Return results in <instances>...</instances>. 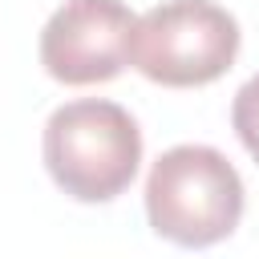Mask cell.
Returning a JSON list of instances; mask_svg holds the SVG:
<instances>
[{"label":"cell","instance_id":"cell-5","mask_svg":"<svg viewBox=\"0 0 259 259\" xmlns=\"http://www.w3.org/2000/svg\"><path fill=\"white\" fill-rule=\"evenodd\" d=\"M231 125H235L239 142L247 146V154L259 162V73L239 85V93L231 101Z\"/></svg>","mask_w":259,"mask_h":259},{"label":"cell","instance_id":"cell-3","mask_svg":"<svg viewBox=\"0 0 259 259\" xmlns=\"http://www.w3.org/2000/svg\"><path fill=\"white\" fill-rule=\"evenodd\" d=\"M239 20L214 0H166L138 16L130 65L166 89L219 81L239 57Z\"/></svg>","mask_w":259,"mask_h":259},{"label":"cell","instance_id":"cell-4","mask_svg":"<svg viewBox=\"0 0 259 259\" xmlns=\"http://www.w3.org/2000/svg\"><path fill=\"white\" fill-rule=\"evenodd\" d=\"M138 16L121 0H65L40 32V65L61 85L113 81L130 65Z\"/></svg>","mask_w":259,"mask_h":259},{"label":"cell","instance_id":"cell-1","mask_svg":"<svg viewBox=\"0 0 259 259\" xmlns=\"http://www.w3.org/2000/svg\"><path fill=\"white\" fill-rule=\"evenodd\" d=\"M138 162L142 130L117 101H69L45 121V166L53 182L77 202L117 198L134 182Z\"/></svg>","mask_w":259,"mask_h":259},{"label":"cell","instance_id":"cell-2","mask_svg":"<svg viewBox=\"0 0 259 259\" xmlns=\"http://www.w3.org/2000/svg\"><path fill=\"white\" fill-rule=\"evenodd\" d=\"M146 219L178 247H210L243 219V178L214 146H174L150 166Z\"/></svg>","mask_w":259,"mask_h":259}]
</instances>
